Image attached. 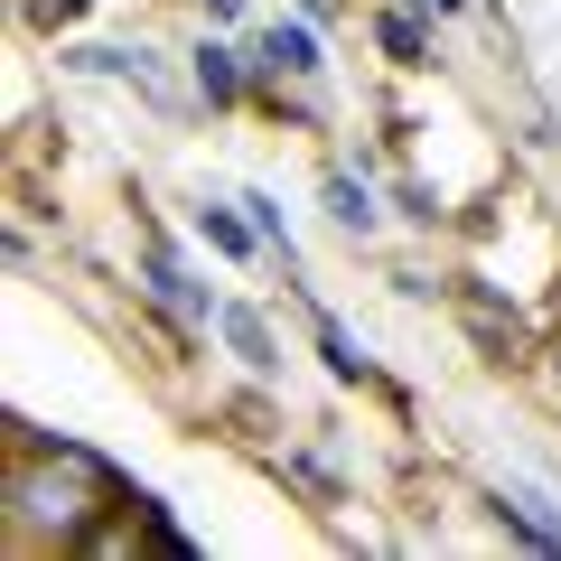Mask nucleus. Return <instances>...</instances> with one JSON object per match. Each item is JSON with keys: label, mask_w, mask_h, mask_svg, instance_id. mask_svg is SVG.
Returning <instances> with one entry per match:
<instances>
[{"label": "nucleus", "mask_w": 561, "mask_h": 561, "mask_svg": "<svg viewBox=\"0 0 561 561\" xmlns=\"http://www.w3.org/2000/svg\"><path fill=\"white\" fill-rule=\"evenodd\" d=\"M197 225H206V243H216V253H234V262H243V253H253V243H262V225H243V216H225V206H206Z\"/></svg>", "instance_id": "6"}, {"label": "nucleus", "mask_w": 561, "mask_h": 561, "mask_svg": "<svg viewBox=\"0 0 561 561\" xmlns=\"http://www.w3.org/2000/svg\"><path fill=\"white\" fill-rule=\"evenodd\" d=\"M243 206H253V225H262V243H280V262H290V234H280V206H272V197H243Z\"/></svg>", "instance_id": "11"}, {"label": "nucleus", "mask_w": 561, "mask_h": 561, "mask_svg": "<svg viewBox=\"0 0 561 561\" xmlns=\"http://www.w3.org/2000/svg\"><path fill=\"white\" fill-rule=\"evenodd\" d=\"M253 66L262 76H319V38H309V28H272Z\"/></svg>", "instance_id": "4"}, {"label": "nucleus", "mask_w": 561, "mask_h": 561, "mask_svg": "<svg viewBox=\"0 0 561 561\" xmlns=\"http://www.w3.org/2000/svg\"><path fill=\"white\" fill-rule=\"evenodd\" d=\"M319 346H328V365H337V375H365V346L346 337L337 319H319Z\"/></svg>", "instance_id": "9"}, {"label": "nucleus", "mask_w": 561, "mask_h": 561, "mask_svg": "<svg viewBox=\"0 0 561 561\" xmlns=\"http://www.w3.org/2000/svg\"><path fill=\"white\" fill-rule=\"evenodd\" d=\"M84 66H103V76H122V84H140V94L160 103V113H179V84L160 76V57H140V47H94Z\"/></svg>", "instance_id": "2"}, {"label": "nucleus", "mask_w": 561, "mask_h": 561, "mask_svg": "<svg viewBox=\"0 0 561 561\" xmlns=\"http://www.w3.org/2000/svg\"><path fill=\"white\" fill-rule=\"evenodd\" d=\"M94 496H103V468L57 449V468H28L20 478V534H57V542H84L94 524Z\"/></svg>", "instance_id": "1"}, {"label": "nucleus", "mask_w": 561, "mask_h": 561, "mask_svg": "<svg viewBox=\"0 0 561 561\" xmlns=\"http://www.w3.org/2000/svg\"><path fill=\"white\" fill-rule=\"evenodd\" d=\"M225 337H234V356H243V365H272V337H262L253 309H225Z\"/></svg>", "instance_id": "8"}, {"label": "nucleus", "mask_w": 561, "mask_h": 561, "mask_svg": "<svg viewBox=\"0 0 561 561\" xmlns=\"http://www.w3.org/2000/svg\"><path fill=\"white\" fill-rule=\"evenodd\" d=\"M383 57H393V66H421V28H412V20H383Z\"/></svg>", "instance_id": "10"}, {"label": "nucleus", "mask_w": 561, "mask_h": 561, "mask_svg": "<svg viewBox=\"0 0 561 561\" xmlns=\"http://www.w3.org/2000/svg\"><path fill=\"white\" fill-rule=\"evenodd\" d=\"M496 515H515L524 534L542 542V552H561V515H552V496H534V486H515V478H505V486H496Z\"/></svg>", "instance_id": "3"}, {"label": "nucleus", "mask_w": 561, "mask_h": 561, "mask_svg": "<svg viewBox=\"0 0 561 561\" xmlns=\"http://www.w3.org/2000/svg\"><path fill=\"white\" fill-rule=\"evenodd\" d=\"M38 20H47V28H66V20H84V0H38Z\"/></svg>", "instance_id": "12"}, {"label": "nucleus", "mask_w": 561, "mask_h": 561, "mask_svg": "<svg viewBox=\"0 0 561 561\" xmlns=\"http://www.w3.org/2000/svg\"><path fill=\"white\" fill-rule=\"evenodd\" d=\"M197 84H206V103H234V94H243L234 47H197Z\"/></svg>", "instance_id": "5"}, {"label": "nucleus", "mask_w": 561, "mask_h": 561, "mask_svg": "<svg viewBox=\"0 0 561 561\" xmlns=\"http://www.w3.org/2000/svg\"><path fill=\"white\" fill-rule=\"evenodd\" d=\"M206 10H216V20H234V10H243V0H206Z\"/></svg>", "instance_id": "13"}, {"label": "nucleus", "mask_w": 561, "mask_h": 561, "mask_svg": "<svg viewBox=\"0 0 561 561\" xmlns=\"http://www.w3.org/2000/svg\"><path fill=\"white\" fill-rule=\"evenodd\" d=\"M440 10H459V0H440Z\"/></svg>", "instance_id": "14"}, {"label": "nucleus", "mask_w": 561, "mask_h": 561, "mask_svg": "<svg viewBox=\"0 0 561 561\" xmlns=\"http://www.w3.org/2000/svg\"><path fill=\"white\" fill-rule=\"evenodd\" d=\"M328 216H337L346 234H365V225H375V206H365V187L346 179V169H337V179H328Z\"/></svg>", "instance_id": "7"}]
</instances>
